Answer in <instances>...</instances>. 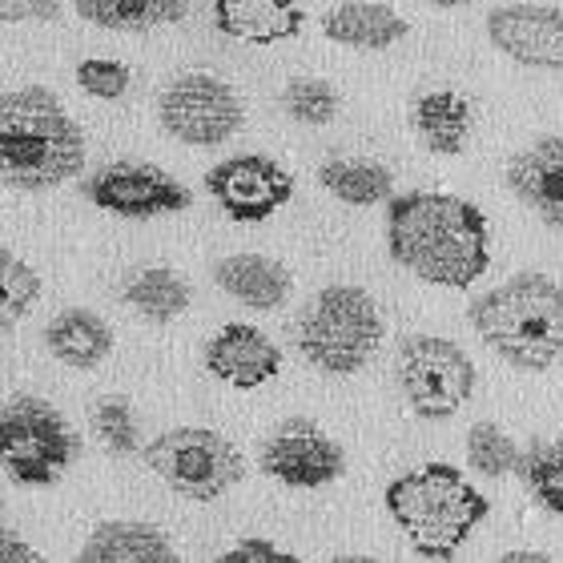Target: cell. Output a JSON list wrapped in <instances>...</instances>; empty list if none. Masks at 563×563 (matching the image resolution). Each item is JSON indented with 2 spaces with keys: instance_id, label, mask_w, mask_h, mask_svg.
<instances>
[{
  "instance_id": "1",
  "label": "cell",
  "mask_w": 563,
  "mask_h": 563,
  "mask_svg": "<svg viewBox=\"0 0 563 563\" xmlns=\"http://www.w3.org/2000/svg\"><path fill=\"white\" fill-rule=\"evenodd\" d=\"M387 250L415 278L467 290L492 266V230L475 201L415 189L387 206Z\"/></svg>"
},
{
  "instance_id": "2",
  "label": "cell",
  "mask_w": 563,
  "mask_h": 563,
  "mask_svg": "<svg viewBox=\"0 0 563 563\" xmlns=\"http://www.w3.org/2000/svg\"><path fill=\"white\" fill-rule=\"evenodd\" d=\"M85 133L53 89L21 85L0 97V174L12 189L45 194L85 169Z\"/></svg>"
},
{
  "instance_id": "3",
  "label": "cell",
  "mask_w": 563,
  "mask_h": 563,
  "mask_svg": "<svg viewBox=\"0 0 563 563\" xmlns=\"http://www.w3.org/2000/svg\"><path fill=\"white\" fill-rule=\"evenodd\" d=\"M471 330L495 358L540 375L563 354V286L548 274H516L471 302Z\"/></svg>"
},
{
  "instance_id": "4",
  "label": "cell",
  "mask_w": 563,
  "mask_h": 563,
  "mask_svg": "<svg viewBox=\"0 0 563 563\" xmlns=\"http://www.w3.org/2000/svg\"><path fill=\"white\" fill-rule=\"evenodd\" d=\"M383 504L427 560H451L492 511L487 495L475 492V483L451 463H419L402 471L387 483Z\"/></svg>"
},
{
  "instance_id": "5",
  "label": "cell",
  "mask_w": 563,
  "mask_h": 563,
  "mask_svg": "<svg viewBox=\"0 0 563 563\" xmlns=\"http://www.w3.org/2000/svg\"><path fill=\"white\" fill-rule=\"evenodd\" d=\"M383 310L375 294L351 282H334L302 306V314L294 322V346L306 363L318 366L322 375L346 378L358 375L375 358L383 342Z\"/></svg>"
},
{
  "instance_id": "6",
  "label": "cell",
  "mask_w": 563,
  "mask_h": 563,
  "mask_svg": "<svg viewBox=\"0 0 563 563\" xmlns=\"http://www.w3.org/2000/svg\"><path fill=\"white\" fill-rule=\"evenodd\" d=\"M150 471L181 499L213 504L246 479V455L222 431L210 427H174L141 446Z\"/></svg>"
},
{
  "instance_id": "7",
  "label": "cell",
  "mask_w": 563,
  "mask_h": 563,
  "mask_svg": "<svg viewBox=\"0 0 563 563\" xmlns=\"http://www.w3.org/2000/svg\"><path fill=\"white\" fill-rule=\"evenodd\" d=\"M4 427V471L12 483L48 487L77 459V431L41 395H12L0 415Z\"/></svg>"
},
{
  "instance_id": "8",
  "label": "cell",
  "mask_w": 563,
  "mask_h": 563,
  "mask_svg": "<svg viewBox=\"0 0 563 563\" xmlns=\"http://www.w3.org/2000/svg\"><path fill=\"white\" fill-rule=\"evenodd\" d=\"M475 363L443 334H411L399 346V387L411 411L427 422L459 415L475 395Z\"/></svg>"
},
{
  "instance_id": "9",
  "label": "cell",
  "mask_w": 563,
  "mask_h": 563,
  "mask_svg": "<svg viewBox=\"0 0 563 563\" xmlns=\"http://www.w3.org/2000/svg\"><path fill=\"white\" fill-rule=\"evenodd\" d=\"M157 121L181 145L218 150L246 121V106L230 81L213 73H181L157 97Z\"/></svg>"
},
{
  "instance_id": "10",
  "label": "cell",
  "mask_w": 563,
  "mask_h": 563,
  "mask_svg": "<svg viewBox=\"0 0 563 563\" xmlns=\"http://www.w3.org/2000/svg\"><path fill=\"white\" fill-rule=\"evenodd\" d=\"M85 198L97 210L145 222V218H162V213H181L194 206L189 194L174 174H165L153 162H109L85 181Z\"/></svg>"
},
{
  "instance_id": "11",
  "label": "cell",
  "mask_w": 563,
  "mask_h": 563,
  "mask_svg": "<svg viewBox=\"0 0 563 563\" xmlns=\"http://www.w3.org/2000/svg\"><path fill=\"white\" fill-rule=\"evenodd\" d=\"M262 471L282 487L314 492L327 487L346 471V451L330 431H322L314 419H282L262 443Z\"/></svg>"
},
{
  "instance_id": "12",
  "label": "cell",
  "mask_w": 563,
  "mask_h": 563,
  "mask_svg": "<svg viewBox=\"0 0 563 563\" xmlns=\"http://www.w3.org/2000/svg\"><path fill=\"white\" fill-rule=\"evenodd\" d=\"M206 189L234 222H266L294 198V174L266 153H238L206 169Z\"/></svg>"
},
{
  "instance_id": "13",
  "label": "cell",
  "mask_w": 563,
  "mask_h": 563,
  "mask_svg": "<svg viewBox=\"0 0 563 563\" xmlns=\"http://www.w3.org/2000/svg\"><path fill=\"white\" fill-rule=\"evenodd\" d=\"M487 41L528 69H563V9L499 4L487 12Z\"/></svg>"
},
{
  "instance_id": "14",
  "label": "cell",
  "mask_w": 563,
  "mask_h": 563,
  "mask_svg": "<svg viewBox=\"0 0 563 563\" xmlns=\"http://www.w3.org/2000/svg\"><path fill=\"white\" fill-rule=\"evenodd\" d=\"M206 371L234 390H258L282 371V346L254 322H225L206 342Z\"/></svg>"
},
{
  "instance_id": "15",
  "label": "cell",
  "mask_w": 563,
  "mask_h": 563,
  "mask_svg": "<svg viewBox=\"0 0 563 563\" xmlns=\"http://www.w3.org/2000/svg\"><path fill=\"white\" fill-rule=\"evenodd\" d=\"M507 186L543 225L563 230V133L523 145L507 162Z\"/></svg>"
},
{
  "instance_id": "16",
  "label": "cell",
  "mask_w": 563,
  "mask_h": 563,
  "mask_svg": "<svg viewBox=\"0 0 563 563\" xmlns=\"http://www.w3.org/2000/svg\"><path fill=\"white\" fill-rule=\"evenodd\" d=\"M218 33L242 45H282L306 29L298 0H213Z\"/></svg>"
},
{
  "instance_id": "17",
  "label": "cell",
  "mask_w": 563,
  "mask_h": 563,
  "mask_svg": "<svg viewBox=\"0 0 563 563\" xmlns=\"http://www.w3.org/2000/svg\"><path fill=\"white\" fill-rule=\"evenodd\" d=\"M318 24H322L327 41L346 48H366V53H383L411 33L407 16L383 0H342V4L322 12Z\"/></svg>"
},
{
  "instance_id": "18",
  "label": "cell",
  "mask_w": 563,
  "mask_h": 563,
  "mask_svg": "<svg viewBox=\"0 0 563 563\" xmlns=\"http://www.w3.org/2000/svg\"><path fill=\"white\" fill-rule=\"evenodd\" d=\"M81 563H177V548L162 528L141 519H106L77 552Z\"/></svg>"
},
{
  "instance_id": "19",
  "label": "cell",
  "mask_w": 563,
  "mask_h": 563,
  "mask_svg": "<svg viewBox=\"0 0 563 563\" xmlns=\"http://www.w3.org/2000/svg\"><path fill=\"white\" fill-rule=\"evenodd\" d=\"M411 125L431 153L459 157L467 150L471 130H475V106L459 89H427L422 97H415Z\"/></svg>"
},
{
  "instance_id": "20",
  "label": "cell",
  "mask_w": 563,
  "mask_h": 563,
  "mask_svg": "<svg viewBox=\"0 0 563 563\" xmlns=\"http://www.w3.org/2000/svg\"><path fill=\"white\" fill-rule=\"evenodd\" d=\"M213 282L250 310H278L294 290L290 271L271 254H230L213 266Z\"/></svg>"
},
{
  "instance_id": "21",
  "label": "cell",
  "mask_w": 563,
  "mask_h": 563,
  "mask_svg": "<svg viewBox=\"0 0 563 563\" xmlns=\"http://www.w3.org/2000/svg\"><path fill=\"white\" fill-rule=\"evenodd\" d=\"M45 346L57 363L73 366V371H93L113 354V327L85 306H69L48 318Z\"/></svg>"
},
{
  "instance_id": "22",
  "label": "cell",
  "mask_w": 563,
  "mask_h": 563,
  "mask_svg": "<svg viewBox=\"0 0 563 563\" xmlns=\"http://www.w3.org/2000/svg\"><path fill=\"white\" fill-rule=\"evenodd\" d=\"M318 186L342 206L366 210V206H378V201L390 198L395 174L375 157H327L318 165Z\"/></svg>"
},
{
  "instance_id": "23",
  "label": "cell",
  "mask_w": 563,
  "mask_h": 563,
  "mask_svg": "<svg viewBox=\"0 0 563 563\" xmlns=\"http://www.w3.org/2000/svg\"><path fill=\"white\" fill-rule=\"evenodd\" d=\"M125 302L145 322H174L189 310L194 290L186 274H177L174 266H141L125 278Z\"/></svg>"
},
{
  "instance_id": "24",
  "label": "cell",
  "mask_w": 563,
  "mask_h": 563,
  "mask_svg": "<svg viewBox=\"0 0 563 563\" xmlns=\"http://www.w3.org/2000/svg\"><path fill=\"white\" fill-rule=\"evenodd\" d=\"M77 16L109 33H150L186 16V0H77Z\"/></svg>"
},
{
  "instance_id": "25",
  "label": "cell",
  "mask_w": 563,
  "mask_h": 563,
  "mask_svg": "<svg viewBox=\"0 0 563 563\" xmlns=\"http://www.w3.org/2000/svg\"><path fill=\"white\" fill-rule=\"evenodd\" d=\"M519 475H523V487L540 499V507L563 516V434L531 446L519 463Z\"/></svg>"
},
{
  "instance_id": "26",
  "label": "cell",
  "mask_w": 563,
  "mask_h": 563,
  "mask_svg": "<svg viewBox=\"0 0 563 563\" xmlns=\"http://www.w3.org/2000/svg\"><path fill=\"white\" fill-rule=\"evenodd\" d=\"M467 463L487 479H504V475L519 471L523 455H519L516 439L499 422H475L467 431Z\"/></svg>"
},
{
  "instance_id": "27",
  "label": "cell",
  "mask_w": 563,
  "mask_h": 563,
  "mask_svg": "<svg viewBox=\"0 0 563 563\" xmlns=\"http://www.w3.org/2000/svg\"><path fill=\"white\" fill-rule=\"evenodd\" d=\"M282 109L290 113L298 125H330V121L339 118L342 109V97L339 89L322 77H294L286 89H282Z\"/></svg>"
},
{
  "instance_id": "28",
  "label": "cell",
  "mask_w": 563,
  "mask_h": 563,
  "mask_svg": "<svg viewBox=\"0 0 563 563\" xmlns=\"http://www.w3.org/2000/svg\"><path fill=\"white\" fill-rule=\"evenodd\" d=\"M0 286H4L0 330L12 334V327H16V322L36 306V298H41V274H36L29 262L16 258L12 250H4V254H0Z\"/></svg>"
},
{
  "instance_id": "29",
  "label": "cell",
  "mask_w": 563,
  "mask_h": 563,
  "mask_svg": "<svg viewBox=\"0 0 563 563\" xmlns=\"http://www.w3.org/2000/svg\"><path fill=\"white\" fill-rule=\"evenodd\" d=\"M93 431H97V439L106 443V451H113V455H133V451H141L137 415H133L130 399H121V395H106V399H97Z\"/></svg>"
},
{
  "instance_id": "30",
  "label": "cell",
  "mask_w": 563,
  "mask_h": 563,
  "mask_svg": "<svg viewBox=\"0 0 563 563\" xmlns=\"http://www.w3.org/2000/svg\"><path fill=\"white\" fill-rule=\"evenodd\" d=\"M73 77H77V89H85V93L97 97V101H118V97L130 93V81H133L130 65H121V60H113V57L81 60Z\"/></svg>"
},
{
  "instance_id": "31",
  "label": "cell",
  "mask_w": 563,
  "mask_h": 563,
  "mask_svg": "<svg viewBox=\"0 0 563 563\" xmlns=\"http://www.w3.org/2000/svg\"><path fill=\"white\" fill-rule=\"evenodd\" d=\"M0 16L4 24H48L60 21L57 0H0Z\"/></svg>"
},
{
  "instance_id": "32",
  "label": "cell",
  "mask_w": 563,
  "mask_h": 563,
  "mask_svg": "<svg viewBox=\"0 0 563 563\" xmlns=\"http://www.w3.org/2000/svg\"><path fill=\"white\" fill-rule=\"evenodd\" d=\"M222 563H290L294 552H286V548H278V543L271 540H242L238 548H230V552L218 555Z\"/></svg>"
},
{
  "instance_id": "33",
  "label": "cell",
  "mask_w": 563,
  "mask_h": 563,
  "mask_svg": "<svg viewBox=\"0 0 563 563\" xmlns=\"http://www.w3.org/2000/svg\"><path fill=\"white\" fill-rule=\"evenodd\" d=\"M0 563H45V555L36 552L33 543H24L16 528L0 531Z\"/></svg>"
},
{
  "instance_id": "34",
  "label": "cell",
  "mask_w": 563,
  "mask_h": 563,
  "mask_svg": "<svg viewBox=\"0 0 563 563\" xmlns=\"http://www.w3.org/2000/svg\"><path fill=\"white\" fill-rule=\"evenodd\" d=\"M499 560L504 563H552V555L548 552H504Z\"/></svg>"
},
{
  "instance_id": "35",
  "label": "cell",
  "mask_w": 563,
  "mask_h": 563,
  "mask_svg": "<svg viewBox=\"0 0 563 563\" xmlns=\"http://www.w3.org/2000/svg\"><path fill=\"white\" fill-rule=\"evenodd\" d=\"M422 4H434V9H463L471 0H422Z\"/></svg>"
}]
</instances>
